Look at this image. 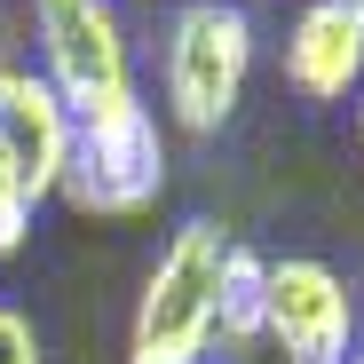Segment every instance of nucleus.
I'll list each match as a JSON object with an SVG mask.
<instances>
[{
    "label": "nucleus",
    "instance_id": "13",
    "mask_svg": "<svg viewBox=\"0 0 364 364\" xmlns=\"http://www.w3.org/2000/svg\"><path fill=\"white\" fill-rule=\"evenodd\" d=\"M348 364H364V341H356V356H348Z\"/></svg>",
    "mask_w": 364,
    "mask_h": 364
},
{
    "label": "nucleus",
    "instance_id": "10",
    "mask_svg": "<svg viewBox=\"0 0 364 364\" xmlns=\"http://www.w3.org/2000/svg\"><path fill=\"white\" fill-rule=\"evenodd\" d=\"M0 364H40V325L16 301H0Z\"/></svg>",
    "mask_w": 364,
    "mask_h": 364
},
{
    "label": "nucleus",
    "instance_id": "12",
    "mask_svg": "<svg viewBox=\"0 0 364 364\" xmlns=\"http://www.w3.org/2000/svg\"><path fill=\"white\" fill-rule=\"evenodd\" d=\"M341 9H348V16H364V0H341Z\"/></svg>",
    "mask_w": 364,
    "mask_h": 364
},
{
    "label": "nucleus",
    "instance_id": "3",
    "mask_svg": "<svg viewBox=\"0 0 364 364\" xmlns=\"http://www.w3.org/2000/svg\"><path fill=\"white\" fill-rule=\"evenodd\" d=\"M166 174H174L166 127L135 87V95L95 103V111L72 119V159H64L55 198L72 214H87V222H127V214H151L166 198Z\"/></svg>",
    "mask_w": 364,
    "mask_h": 364
},
{
    "label": "nucleus",
    "instance_id": "11",
    "mask_svg": "<svg viewBox=\"0 0 364 364\" xmlns=\"http://www.w3.org/2000/svg\"><path fill=\"white\" fill-rule=\"evenodd\" d=\"M356 143H364V87H356Z\"/></svg>",
    "mask_w": 364,
    "mask_h": 364
},
{
    "label": "nucleus",
    "instance_id": "5",
    "mask_svg": "<svg viewBox=\"0 0 364 364\" xmlns=\"http://www.w3.org/2000/svg\"><path fill=\"white\" fill-rule=\"evenodd\" d=\"M262 341L285 364H348L356 341H364V317H356L348 277L333 262H317V254H269V317H262Z\"/></svg>",
    "mask_w": 364,
    "mask_h": 364
},
{
    "label": "nucleus",
    "instance_id": "8",
    "mask_svg": "<svg viewBox=\"0 0 364 364\" xmlns=\"http://www.w3.org/2000/svg\"><path fill=\"white\" fill-rule=\"evenodd\" d=\"M262 317H269V254L237 246L230 277H222V309H214V348L237 364L246 348H262Z\"/></svg>",
    "mask_w": 364,
    "mask_h": 364
},
{
    "label": "nucleus",
    "instance_id": "4",
    "mask_svg": "<svg viewBox=\"0 0 364 364\" xmlns=\"http://www.w3.org/2000/svg\"><path fill=\"white\" fill-rule=\"evenodd\" d=\"M32 48H40V80L80 111L135 95V40L119 0H32Z\"/></svg>",
    "mask_w": 364,
    "mask_h": 364
},
{
    "label": "nucleus",
    "instance_id": "7",
    "mask_svg": "<svg viewBox=\"0 0 364 364\" xmlns=\"http://www.w3.org/2000/svg\"><path fill=\"white\" fill-rule=\"evenodd\" d=\"M0 143H9L16 174L32 206L55 198V182H64V159H72V103L55 95L32 64H16V55H0Z\"/></svg>",
    "mask_w": 364,
    "mask_h": 364
},
{
    "label": "nucleus",
    "instance_id": "6",
    "mask_svg": "<svg viewBox=\"0 0 364 364\" xmlns=\"http://www.w3.org/2000/svg\"><path fill=\"white\" fill-rule=\"evenodd\" d=\"M277 72L301 103H356L364 87V16L341 0H301L277 40Z\"/></svg>",
    "mask_w": 364,
    "mask_h": 364
},
{
    "label": "nucleus",
    "instance_id": "14",
    "mask_svg": "<svg viewBox=\"0 0 364 364\" xmlns=\"http://www.w3.org/2000/svg\"><path fill=\"white\" fill-rule=\"evenodd\" d=\"M214 364H230V356H214Z\"/></svg>",
    "mask_w": 364,
    "mask_h": 364
},
{
    "label": "nucleus",
    "instance_id": "2",
    "mask_svg": "<svg viewBox=\"0 0 364 364\" xmlns=\"http://www.w3.org/2000/svg\"><path fill=\"white\" fill-rule=\"evenodd\" d=\"M254 16L237 0H174L166 40H159V103L166 127L182 135H222L254 80Z\"/></svg>",
    "mask_w": 364,
    "mask_h": 364
},
{
    "label": "nucleus",
    "instance_id": "1",
    "mask_svg": "<svg viewBox=\"0 0 364 364\" xmlns=\"http://www.w3.org/2000/svg\"><path fill=\"white\" fill-rule=\"evenodd\" d=\"M230 254L237 237L214 214H191L166 230L127 325V364H214V309H222Z\"/></svg>",
    "mask_w": 364,
    "mask_h": 364
},
{
    "label": "nucleus",
    "instance_id": "9",
    "mask_svg": "<svg viewBox=\"0 0 364 364\" xmlns=\"http://www.w3.org/2000/svg\"><path fill=\"white\" fill-rule=\"evenodd\" d=\"M24 237H32V191H24V174H16L9 143H0V262L24 254Z\"/></svg>",
    "mask_w": 364,
    "mask_h": 364
}]
</instances>
